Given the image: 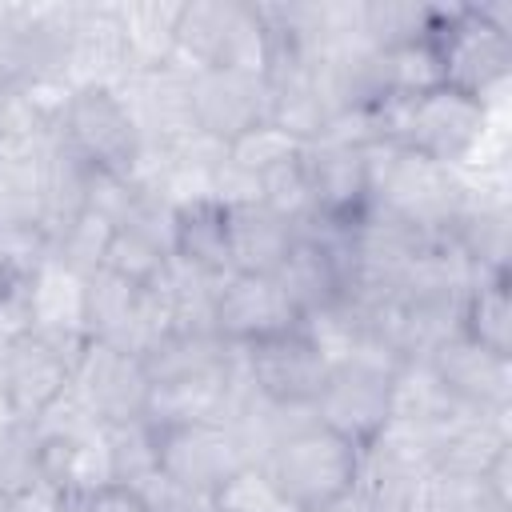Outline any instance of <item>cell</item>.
I'll list each match as a JSON object with an SVG mask.
<instances>
[{
  "mask_svg": "<svg viewBox=\"0 0 512 512\" xmlns=\"http://www.w3.org/2000/svg\"><path fill=\"white\" fill-rule=\"evenodd\" d=\"M212 328L236 348L284 336L300 328V308L284 292L276 276H248V272H228L216 288L212 304Z\"/></svg>",
  "mask_w": 512,
  "mask_h": 512,
  "instance_id": "9c48e42d",
  "label": "cell"
},
{
  "mask_svg": "<svg viewBox=\"0 0 512 512\" xmlns=\"http://www.w3.org/2000/svg\"><path fill=\"white\" fill-rule=\"evenodd\" d=\"M148 372L136 352L88 340L76 368H72V392L92 412L96 424H124L144 420L148 412Z\"/></svg>",
  "mask_w": 512,
  "mask_h": 512,
  "instance_id": "ba28073f",
  "label": "cell"
},
{
  "mask_svg": "<svg viewBox=\"0 0 512 512\" xmlns=\"http://www.w3.org/2000/svg\"><path fill=\"white\" fill-rule=\"evenodd\" d=\"M112 224L108 220H100L96 212H80L64 232H56L52 236V256L64 264V268H72L76 276H92V272H100L104 268V256H108V244H112Z\"/></svg>",
  "mask_w": 512,
  "mask_h": 512,
  "instance_id": "7402d4cb",
  "label": "cell"
},
{
  "mask_svg": "<svg viewBox=\"0 0 512 512\" xmlns=\"http://www.w3.org/2000/svg\"><path fill=\"white\" fill-rule=\"evenodd\" d=\"M168 260H172V252L160 248L156 240H148L144 232H136V228H116V232H112V244H108V256H104V268L116 272V276L128 280V284L152 288V284L164 276Z\"/></svg>",
  "mask_w": 512,
  "mask_h": 512,
  "instance_id": "603a6c76",
  "label": "cell"
},
{
  "mask_svg": "<svg viewBox=\"0 0 512 512\" xmlns=\"http://www.w3.org/2000/svg\"><path fill=\"white\" fill-rule=\"evenodd\" d=\"M304 168L320 220H356L368 208V160L364 148L316 140L304 148Z\"/></svg>",
  "mask_w": 512,
  "mask_h": 512,
  "instance_id": "9a60e30c",
  "label": "cell"
},
{
  "mask_svg": "<svg viewBox=\"0 0 512 512\" xmlns=\"http://www.w3.org/2000/svg\"><path fill=\"white\" fill-rule=\"evenodd\" d=\"M60 136L96 172L132 176L144 156L140 128L124 104V96L108 84H76L72 88L64 116H60Z\"/></svg>",
  "mask_w": 512,
  "mask_h": 512,
  "instance_id": "5b68a950",
  "label": "cell"
},
{
  "mask_svg": "<svg viewBox=\"0 0 512 512\" xmlns=\"http://www.w3.org/2000/svg\"><path fill=\"white\" fill-rule=\"evenodd\" d=\"M308 148V144H304ZM260 204L272 208L280 220H288L292 228L316 220V200H312V184H308V168H304V152L268 168L260 176Z\"/></svg>",
  "mask_w": 512,
  "mask_h": 512,
  "instance_id": "44dd1931",
  "label": "cell"
},
{
  "mask_svg": "<svg viewBox=\"0 0 512 512\" xmlns=\"http://www.w3.org/2000/svg\"><path fill=\"white\" fill-rule=\"evenodd\" d=\"M80 352L56 344L48 336H36V332H16L0 356V404H4V412L24 420V424H36L72 388V368H76Z\"/></svg>",
  "mask_w": 512,
  "mask_h": 512,
  "instance_id": "8992f818",
  "label": "cell"
},
{
  "mask_svg": "<svg viewBox=\"0 0 512 512\" xmlns=\"http://www.w3.org/2000/svg\"><path fill=\"white\" fill-rule=\"evenodd\" d=\"M424 368L436 376V384L464 408L500 416L508 404V360L492 356L476 340H468L460 328L444 336L428 356Z\"/></svg>",
  "mask_w": 512,
  "mask_h": 512,
  "instance_id": "4fadbf2b",
  "label": "cell"
},
{
  "mask_svg": "<svg viewBox=\"0 0 512 512\" xmlns=\"http://www.w3.org/2000/svg\"><path fill=\"white\" fill-rule=\"evenodd\" d=\"M172 256L208 272L228 276V224L224 204L216 196H196L176 204V228H172Z\"/></svg>",
  "mask_w": 512,
  "mask_h": 512,
  "instance_id": "ac0fdd59",
  "label": "cell"
},
{
  "mask_svg": "<svg viewBox=\"0 0 512 512\" xmlns=\"http://www.w3.org/2000/svg\"><path fill=\"white\" fill-rule=\"evenodd\" d=\"M84 332L88 340L144 356L168 332V320L152 288L128 284L116 272L100 268L84 280Z\"/></svg>",
  "mask_w": 512,
  "mask_h": 512,
  "instance_id": "52a82bcc",
  "label": "cell"
},
{
  "mask_svg": "<svg viewBox=\"0 0 512 512\" xmlns=\"http://www.w3.org/2000/svg\"><path fill=\"white\" fill-rule=\"evenodd\" d=\"M0 512H16V508H12V492H8L4 484H0Z\"/></svg>",
  "mask_w": 512,
  "mask_h": 512,
  "instance_id": "83f0119b",
  "label": "cell"
},
{
  "mask_svg": "<svg viewBox=\"0 0 512 512\" xmlns=\"http://www.w3.org/2000/svg\"><path fill=\"white\" fill-rule=\"evenodd\" d=\"M176 64L208 72H248L264 76L268 68V36L252 4H184L180 28H176Z\"/></svg>",
  "mask_w": 512,
  "mask_h": 512,
  "instance_id": "3957f363",
  "label": "cell"
},
{
  "mask_svg": "<svg viewBox=\"0 0 512 512\" xmlns=\"http://www.w3.org/2000/svg\"><path fill=\"white\" fill-rule=\"evenodd\" d=\"M192 108L196 128L220 144H232L256 124L272 120V88L264 76L208 68L192 76Z\"/></svg>",
  "mask_w": 512,
  "mask_h": 512,
  "instance_id": "7c38bea8",
  "label": "cell"
},
{
  "mask_svg": "<svg viewBox=\"0 0 512 512\" xmlns=\"http://www.w3.org/2000/svg\"><path fill=\"white\" fill-rule=\"evenodd\" d=\"M156 440H160V472H168L192 488H204V492H220L232 476L252 468L236 428L220 424V420L156 428Z\"/></svg>",
  "mask_w": 512,
  "mask_h": 512,
  "instance_id": "30bf717a",
  "label": "cell"
},
{
  "mask_svg": "<svg viewBox=\"0 0 512 512\" xmlns=\"http://www.w3.org/2000/svg\"><path fill=\"white\" fill-rule=\"evenodd\" d=\"M428 40L440 52L444 84L484 100L512 64V32L488 16V8H432Z\"/></svg>",
  "mask_w": 512,
  "mask_h": 512,
  "instance_id": "277c9868",
  "label": "cell"
},
{
  "mask_svg": "<svg viewBox=\"0 0 512 512\" xmlns=\"http://www.w3.org/2000/svg\"><path fill=\"white\" fill-rule=\"evenodd\" d=\"M76 512H144V504L132 496V488H104L96 496H76Z\"/></svg>",
  "mask_w": 512,
  "mask_h": 512,
  "instance_id": "4316f807",
  "label": "cell"
},
{
  "mask_svg": "<svg viewBox=\"0 0 512 512\" xmlns=\"http://www.w3.org/2000/svg\"><path fill=\"white\" fill-rule=\"evenodd\" d=\"M400 368L404 364L396 356L376 344H364L360 352L328 368V380L312 400L316 420L364 448L392 416V388Z\"/></svg>",
  "mask_w": 512,
  "mask_h": 512,
  "instance_id": "7a4b0ae2",
  "label": "cell"
},
{
  "mask_svg": "<svg viewBox=\"0 0 512 512\" xmlns=\"http://www.w3.org/2000/svg\"><path fill=\"white\" fill-rule=\"evenodd\" d=\"M460 332L488 348L492 356H512V300H508V272L476 276L460 304Z\"/></svg>",
  "mask_w": 512,
  "mask_h": 512,
  "instance_id": "d6986e66",
  "label": "cell"
},
{
  "mask_svg": "<svg viewBox=\"0 0 512 512\" xmlns=\"http://www.w3.org/2000/svg\"><path fill=\"white\" fill-rule=\"evenodd\" d=\"M24 328L36 336H48L64 348H84L88 332H84V276H76L72 268H64L52 252L36 264V272L28 276L24 292Z\"/></svg>",
  "mask_w": 512,
  "mask_h": 512,
  "instance_id": "5bb4252c",
  "label": "cell"
},
{
  "mask_svg": "<svg viewBox=\"0 0 512 512\" xmlns=\"http://www.w3.org/2000/svg\"><path fill=\"white\" fill-rule=\"evenodd\" d=\"M104 440H108V460H112V484L132 488L136 480L160 468V440L148 420L108 424Z\"/></svg>",
  "mask_w": 512,
  "mask_h": 512,
  "instance_id": "ffe728a7",
  "label": "cell"
},
{
  "mask_svg": "<svg viewBox=\"0 0 512 512\" xmlns=\"http://www.w3.org/2000/svg\"><path fill=\"white\" fill-rule=\"evenodd\" d=\"M132 496L144 504V512H220L216 492L192 488L168 472H148L144 480L132 484Z\"/></svg>",
  "mask_w": 512,
  "mask_h": 512,
  "instance_id": "d4e9b609",
  "label": "cell"
},
{
  "mask_svg": "<svg viewBox=\"0 0 512 512\" xmlns=\"http://www.w3.org/2000/svg\"><path fill=\"white\" fill-rule=\"evenodd\" d=\"M300 152H304V144H300L292 132L276 128V124L268 120V124L248 128L244 136H236V140L228 144V164H236L240 172H248V176L260 180L268 168H276V164H284V160H292V156H300Z\"/></svg>",
  "mask_w": 512,
  "mask_h": 512,
  "instance_id": "cb8c5ba5",
  "label": "cell"
},
{
  "mask_svg": "<svg viewBox=\"0 0 512 512\" xmlns=\"http://www.w3.org/2000/svg\"><path fill=\"white\" fill-rule=\"evenodd\" d=\"M216 504L220 512H300L276 492V484L260 468H244L240 476H232L216 492Z\"/></svg>",
  "mask_w": 512,
  "mask_h": 512,
  "instance_id": "484cf974",
  "label": "cell"
},
{
  "mask_svg": "<svg viewBox=\"0 0 512 512\" xmlns=\"http://www.w3.org/2000/svg\"><path fill=\"white\" fill-rule=\"evenodd\" d=\"M180 12H184V4H156V0L152 4H124L112 12L116 28H120L128 76L132 72H156V68L172 64Z\"/></svg>",
  "mask_w": 512,
  "mask_h": 512,
  "instance_id": "e0dca14e",
  "label": "cell"
},
{
  "mask_svg": "<svg viewBox=\"0 0 512 512\" xmlns=\"http://www.w3.org/2000/svg\"><path fill=\"white\" fill-rule=\"evenodd\" d=\"M224 224H228V268L248 276H276V268L284 264L296 240V228L260 200L224 204Z\"/></svg>",
  "mask_w": 512,
  "mask_h": 512,
  "instance_id": "2e32d148",
  "label": "cell"
},
{
  "mask_svg": "<svg viewBox=\"0 0 512 512\" xmlns=\"http://www.w3.org/2000/svg\"><path fill=\"white\" fill-rule=\"evenodd\" d=\"M256 468L276 484V492L292 508H300V512H332L340 500H348L356 492L360 444H352L348 436L324 428L312 416L308 424L288 432L264 456V464H256Z\"/></svg>",
  "mask_w": 512,
  "mask_h": 512,
  "instance_id": "6da1fadb",
  "label": "cell"
},
{
  "mask_svg": "<svg viewBox=\"0 0 512 512\" xmlns=\"http://www.w3.org/2000/svg\"><path fill=\"white\" fill-rule=\"evenodd\" d=\"M240 356H244V372H248L252 388L264 400L292 404V408L312 404L332 368L300 328L260 340V344H248V348H240Z\"/></svg>",
  "mask_w": 512,
  "mask_h": 512,
  "instance_id": "8fae6325",
  "label": "cell"
}]
</instances>
